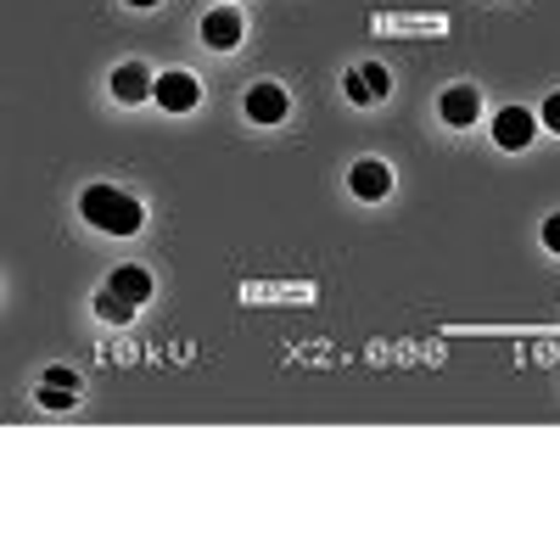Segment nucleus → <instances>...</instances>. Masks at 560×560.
Returning a JSON list of instances; mask_svg holds the SVG:
<instances>
[{
    "label": "nucleus",
    "instance_id": "obj_14",
    "mask_svg": "<svg viewBox=\"0 0 560 560\" xmlns=\"http://www.w3.org/2000/svg\"><path fill=\"white\" fill-rule=\"evenodd\" d=\"M538 118H544V124L560 135V90H549V102H544V113H538Z\"/></svg>",
    "mask_w": 560,
    "mask_h": 560
},
{
    "label": "nucleus",
    "instance_id": "obj_12",
    "mask_svg": "<svg viewBox=\"0 0 560 560\" xmlns=\"http://www.w3.org/2000/svg\"><path fill=\"white\" fill-rule=\"evenodd\" d=\"M342 90H348V102H353V107H370V102H376V90H370V84H364V73H359V68H348V79H342Z\"/></svg>",
    "mask_w": 560,
    "mask_h": 560
},
{
    "label": "nucleus",
    "instance_id": "obj_15",
    "mask_svg": "<svg viewBox=\"0 0 560 560\" xmlns=\"http://www.w3.org/2000/svg\"><path fill=\"white\" fill-rule=\"evenodd\" d=\"M544 247H549V253H560V213H549V219H544Z\"/></svg>",
    "mask_w": 560,
    "mask_h": 560
},
{
    "label": "nucleus",
    "instance_id": "obj_13",
    "mask_svg": "<svg viewBox=\"0 0 560 560\" xmlns=\"http://www.w3.org/2000/svg\"><path fill=\"white\" fill-rule=\"evenodd\" d=\"M359 73H364V84H370V90H376V102H387V90H393V73H387L382 62H364Z\"/></svg>",
    "mask_w": 560,
    "mask_h": 560
},
{
    "label": "nucleus",
    "instance_id": "obj_8",
    "mask_svg": "<svg viewBox=\"0 0 560 560\" xmlns=\"http://www.w3.org/2000/svg\"><path fill=\"white\" fill-rule=\"evenodd\" d=\"M73 393H79V376L68 364H51V370H45V382H39V393H34V404L39 409H73Z\"/></svg>",
    "mask_w": 560,
    "mask_h": 560
},
{
    "label": "nucleus",
    "instance_id": "obj_2",
    "mask_svg": "<svg viewBox=\"0 0 560 560\" xmlns=\"http://www.w3.org/2000/svg\"><path fill=\"white\" fill-rule=\"evenodd\" d=\"M242 34H247V18H242L236 0H224V7H213L202 18V45H208V51H236Z\"/></svg>",
    "mask_w": 560,
    "mask_h": 560
},
{
    "label": "nucleus",
    "instance_id": "obj_7",
    "mask_svg": "<svg viewBox=\"0 0 560 560\" xmlns=\"http://www.w3.org/2000/svg\"><path fill=\"white\" fill-rule=\"evenodd\" d=\"M477 113H482V96H477L471 84H448V90H443L438 118H443L448 129H471V124H477Z\"/></svg>",
    "mask_w": 560,
    "mask_h": 560
},
{
    "label": "nucleus",
    "instance_id": "obj_9",
    "mask_svg": "<svg viewBox=\"0 0 560 560\" xmlns=\"http://www.w3.org/2000/svg\"><path fill=\"white\" fill-rule=\"evenodd\" d=\"M158 90V79L140 68V62H124V68H113V96L124 102V107H140Z\"/></svg>",
    "mask_w": 560,
    "mask_h": 560
},
{
    "label": "nucleus",
    "instance_id": "obj_10",
    "mask_svg": "<svg viewBox=\"0 0 560 560\" xmlns=\"http://www.w3.org/2000/svg\"><path fill=\"white\" fill-rule=\"evenodd\" d=\"M107 287H113L118 298H129V303L140 308V303H147V298L158 292V280H152V269H140V264H124V269H113V280H107Z\"/></svg>",
    "mask_w": 560,
    "mask_h": 560
},
{
    "label": "nucleus",
    "instance_id": "obj_3",
    "mask_svg": "<svg viewBox=\"0 0 560 560\" xmlns=\"http://www.w3.org/2000/svg\"><path fill=\"white\" fill-rule=\"evenodd\" d=\"M247 118H253V124H264V129L287 124V118H292V96H287V90H280L275 79H264V84H253V90H247Z\"/></svg>",
    "mask_w": 560,
    "mask_h": 560
},
{
    "label": "nucleus",
    "instance_id": "obj_16",
    "mask_svg": "<svg viewBox=\"0 0 560 560\" xmlns=\"http://www.w3.org/2000/svg\"><path fill=\"white\" fill-rule=\"evenodd\" d=\"M129 7H140V12H152V7H158V0H129Z\"/></svg>",
    "mask_w": 560,
    "mask_h": 560
},
{
    "label": "nucleus",
    "instance_id": "obj_4",
    "mask_svg": "<svg viewBox=\"0 0 560 560\" xmlns=\"http://www.w3.org/2000/svg\"><path fill=\"white\" fill-rule=\"evenodd\" d=\"M158 107H168V113H191V107H202V84L185 73V68H168V73H158Z\"/></svg>",
    "mask_w": 560,
    "mask_h": 560
},
{
    "label": "nucleus",
    "instance_id": "obj_11",
    "mask_svg": "<svg viewBox=\"0 0 560 560\" xmlns=\"http://www.w3.org/2000/svg\"><path fill=\"white\" fill-rule=\"evenodd\" d=\"M96 314H102L107 325H124V319H135V303H129V298H118L113 287H102V292H96Z\"/></svg>",
    "mask_w": 560,
    "mask_h": 560
},
{
    "label": "nucleus",
    "instance_id": "obj_6",
    "mask_svg": "<svg viewBox=\"0 0 560 560\" xmlns=\"http://www.w3.org/2000/svg\"><path fill=\"white\" fill-rule=\"evenodd\" d=\"M348 185H353L359 202H382V197L393 191V168H387L382 158H359L353 174H348Z\"/></svg>",
    "mask_w": 560,
    "mask_h": 560
},
{
    "label": "nucleus",
    "instance_id": "obj_1",
    "mask_svg": "<svg viewBox=\"0 0 560 560\" xmlns=\"http://www.w3.org/2000/svg\"><path fill=\"white\" fill-rule=\"evenodd\" d=\"M79 213H84V224H96L102 236H135V230L147 224V208L129 191H113V185H90L79 197Z\"/></svg>",
    "mask_w": 560,
    "mask_h": 560
},
{
    "label": "nucleus",
    "instance_id": "obj_5",
    "mask_svg": "<svg viewBox=\"0 0 560 560\" xmlns=\"http://www.w3.org/2000/svg\"><path fill=\"white\" fill-rule=\"evenodd\" d=\"M533 135H538V118H533L527 107H504V113L493 118V140H499L504 152H527Z\"/></svg>",
    "mask_w": 560,
    "mask_h": 560
}]
</instances>
